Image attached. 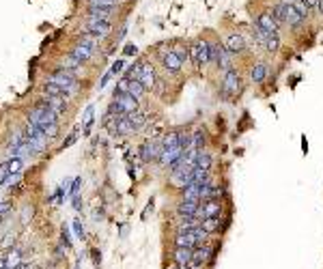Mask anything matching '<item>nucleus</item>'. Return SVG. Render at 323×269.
Instances as JSON below:
<instances>
[{
  "label": "nucleus",
  "mask_w": 323,
  "mask_h": 269,
  "mask_svg": "<svg viewBox=\"0 0 323 269\" xmlns=\"http://www.w3.org/2000/svg\"><path fill=\"white\" fill-rule=\"evenodd\" d=\"M237 56H235L233 52H228L226 47H224V52H222V56H220V65H218V71H222V74H226L228 69H233V67H237Z\"/></svg>",
  "instance_id": "nucleus-23"
},
{
  "label": "nucleus",
  "mask_w": 323,
  "mask_h": 269,
  "mask_svg": "<svg viewBox=\"0 0 323 269\" xmlns=\"http://www.w3.org/2000/svg\"><path fill=\"white\" fill-rule=\"evenodd\" d=\"M179 134H181V129H173V131H168V134H164V138H162V147H164V149H168V147L179 145Z\"/></svg>",
  "instance_id": "nucleus-33"
},
{
  "label": "nucleus",
  "mask_w": 323,
  "mask_h": 269,
  "mask_svg": "<svg viewBox=\"0 0 323 269\" xmlns=\"http://www.w3.org/2000/svg\"><path fill=\"white\" fill-rule=\"evenodd\" d=\"M0 269H7V263H4V256H0Z\"/></svg>",
  "instance_id": "nucleus-58"
},
{
  "label": "nucleus",
  "mask_w": 323,
  "mask_h": 269,
  "mask_svg": "<svg viewBox=\"0 0 323 269\" xmlns=\"http://www.w3.org/2000/svg\"><path fill=\"white\" fill-rule=\"evenodd\" d=\"M99 37H95V35H91V33H84V35H80L78 37V43H84V45H89V47H93V50L97 52V47H99Z\"/></svg>",
  "instance_id": "nucleus-34"
},
{
  "label": "nucleus",
  "mask_w": 323,
  "mask_h": 269,
  "mask_svg": "<svg viewBox=\"0 0 323 269\" xmlns=\"http://www.w3.org/2000/svg\"><path fill=\"white\" fill-rule=\"evenodd\" d=\"M0 202H2V200H0Z\"/></svg>",
  "instance_id": "nucleus-62"
},
{
  "label": "nucleus",
  "mask_w": 323,
  "mask_h": 269,
  "mask_svg": "<svg viewBox=\"0 0 323 269\" xmlns=\"http://www.w3.org/2000/svg\"><path fill=\"white\" fill-rule=\"evenodd\" d=\"M20 175H22V172H20ZM20 175H9L7 181H4L2 185H4V188H13V185L20 183Z\"/></svg>",
  "instance_id": "nucleus-49"
},
{
  "label": "nucleus",
  "mask_w": 323,
  "mask_h": 269,
  "mask_svg": "<svg viewBox=\"0 0 323 269\" xmlns=\"http://www.w3.org/2000/svg\"><path fill=\"white\" fill-rule=\"evenodd\" d=\"M317 2H319V0H306V4H308L310 9H315V7H317Z\"/></svg>",
  "instance_id": "nucleus-57"
},
{
  "label": "nucleus",
  "mask_w": 323,
  "mask_h": 269,
  "mask_svg": "<svg viewBox=\"0 0 323 269\" xmlns=\"http://www.w3.org/2000/svg\"><path fill=\"white\" fill-rule=\"evenodd\" d=\"M116 9L110 7H89L86 9V20H97V22H110Z\"/></svg>",
  "instance_id": "nucleus-14"
},
{
  "label": "nucleus",
  "mask_w": 323,
  "mask_h": 269,
  "mask_svg": "<svg viewBox=\"0 0 323 269\" xmlns=\"http://www.w3.org/2000/svg\"><path fill=\"white\" fill-rule=\"evenodd\" d=\"M89 7H110V9H119V0H86Z\"/></svg>",
  "instance_id": "nucleus-38"
},
{
  "label": "nucleus",
  "mask_w": 323,
  "mask_h": 269,
  "mask_svg": "<svg viewBox=\"0 0 323 269\" xmlns=\"http://www.w3.org/2000/svg\"><path fill=\"white\" fill-rule=\"evenodd\" d=\"M114 104L119 106L121 115H132V112L140 110V101L129 93H114Z\"/></svg>",
  "instance_id": "nucleus-7"
},
{
  "label": "nucleus",
  "mask_w": 323,
  "mask_h": 269,
  "mask_svg": "<svg viewBox=\"0 0 323 269\" xmlns=\"http://www.w3.org/2000/svg\"><path fill=\"white\" fill-rule=\"evenodd\" d=\"M116 127H119V136H134L138 131L127 118V115H116Z\"/></svg>",
  "instance_id": "nucleus-22"
},
{
  "label": "nucleus",
  "mask_w": 323,
  "mask_h": 269,
  "mask_svg": "<svg viewBox=\"0 0 323 269\" xmlns=\"http://www.w3.org/2000/svg\"><path fill=\"white\" fill-rule=\"evenodd\" d=\"M123 54H125V56H136V54H138V45L136 43H127L125 47H123Z\"/></svg>",
  "instance_id": "nucleus-47"
},
{
  "label": "nucleus",
  "mask_w": 323,
  "mask_h": 269,
  "mask_svg": "<svg viewBox=\"0 0 323 269\" xmlns=\"http://www.w3.org/2000/svg\"><path fill=\"white\" fill-rule=\"evenodd\" d=\"M73 231H75V235H78L80 239H84V229H82L80 220H73Z\"/></svg>",
  "instance_id": "nucleus-50"
},
{
  "label": "nucleus",
  "mask_w": 323,
  "mask_h": 269,
  "mask_svg": "<svg viewBox=\"0 0 323 269\" xmlns=\"http://www.w3.org/2000/svg\"><path fill=\"white\" fill-rule=\"evenodd\" d=\"M207 39H209V67L218 71L220 56H222V52H224V43H222L215 35H211V37H207Z\"/></svg>",
  "instance_id": "nucleus-9"
},
{
  "label": "nucleus",
  "mask_w": 323,
  "mask_h": 269,
  "mask_svg": "<svg viewBox=\"0 0 323 269\" xmlns=\"http://www.w3.org/2000/svg\"><path fill=\"white\" fill-rule=\"evenodd\" d=\"M224 47L228 52H233L235 56H244L246 52H248V45H246V35L239 33V31H231L224 37Z\"/></svg>",
  "instance_id": "nucleus-5"
},
{
  "label": "nucleus",
  "mask_w": 323,
  "mask_h": 269,
  "mask_svg": "<svg viewBox=\"0 0 323 269\" xmlns=\"http://www.w3.org/2000/svg\"><path fill=\"white\" fill-rule=\"evenodd\" d=\"M181 198H185V200H198V202H201V185L190 183L187 188L181 190Z\"/></svg>",
  "instance_id": "nucleus-27"
},
{
  "label": "nucleus",
  "mask_w": 323,
  "mask_h": 269,
  "mask_svg": "<svg viewBox=\"0 0 323 269\" xmlns=\"http://www.w3.org/2000/svg\"><path fill=\"white\" fill-rule=\"evenodd\" d=\"M45 104H48V108L56 116H63L65 110H67V99H63V97H48Z\"/></svg>",
  "instance_id": "nucleus-24"
},
{
  "label": "nucleus",
  "mask_w": 323,
  "mask_h": 269,
  "mask_svg": "<svg viewBox=\"0 0 323 269\" xmlns=\"http://www.w3.org/2000/svg\"><path fill=\"white\" fill-rule=\"evenodd\" d=\"M244 91V80H242V71L237 67L228 69L224 76H222L220 82V93L224 99H237Z\"/></svg>",
  "instance_id": "nucleus-1"
},
{
  "label": "nucleus",
  "mask_w": 323,
  "mask_h": 269,
  "mask_svg": "<svg viewBox=\"0 0 323 269\" xmlns=\"http://www.w3.org/2000/svg\"><path fill=\"white\" fill-rule=\"evenodd\" d=\"M183 153H185V149L181 147V145H175V147L164 149V151H162V157H160V164H162V166H170L175 159H179Z\"/></svg>",
  "instance_id": "nucleus-15"
},
{
  "label": "nucleus",
  "mask_w": 323,
  "mask_h": 269,
  "mask_svg": "<svg viewBox=\"0 0 323 269\" xmlns=\"http://www.w3.org/2000/svg\"><path fill=\"white\" fill-rule=\"evenodd\" d=\"M252 24H256L258 28H263V31L269 33V35H280V33H283V28H280V24L274 20V15H272V11H269V7L256 11V13L252 15Z\"/></svg>",
  "instance_id": "nucleus-4"
},
{
  "label": "nucleus",
  "mask_w": 323,
  "mask_h": 269,
  "mask_svg": "<svg viewBox=\"0 0 323 269\" xmlns=\"http://www.w3.org/2000/svg\"><path fill=\"white\" fill-rule=\"evenodd\" d=\"M162 69L166 71L168 76H179L181 71H183V63H181L179 56L173 52V47H170V52L166 56H162Z\"/></svg>",
  "instance_id": "nucleus-10"
},
{
  "label": "nucleus",
  "mask_w": 323,
  "mask_h": 269,
  "mask_svg": "<svg viewBox=\"0 0 323 269\" xmlns=\"http://www.w3.org/2000/svg\"><path fill=\"white\" fill-rule=\"evenodd\" d=\"M166 269H190V267H187V265H175V263H173V265L166 267Z\"/></svg>",
  "instance_id": "nucleus-56"
},
{
  "label": "nucleus",
  "mask_w": 323,
  "mask_h": 269,
  "mask_svg": "<svg viewBox=\"0 0 323 269\" xmlns=\"http://www.w3.org/2000/svg\"><path fill=\"white\" fill-rule=\"evenodd\" d=\"M41 131L48 136V140H52V138H56V134H58V125L56 123H50V125H45Z\"/></svg>",
  "instance_id": "nucleus-42"
},
{
  "label": "nucleus",
  "mask_w": 323,
  "mask_h": 269,
  "mask_svg": "<svg viewBox=\"0 0 323 269\" xmlns=\"http://www.w3.org/2000/svg\"><path fill=\"white\" fill-rule=\"evenodd\" d=\"M73 209H75V211H80V209H82V198H80V196H73Z\"/></svg>",
  "instance_id": "nucleus-53"
},
{
  "label": "nucleus",
  "mask_w": 323,
  "mask_h": 269,
  "mask_svg": "<svg viewBox=\"0 0 323 269\" xmlns=\"http://www.w3.org/2000/svg\"><path fill=\"white\" fill-rule=\"evenodd\" d=\"M48 82H52V84H58L65 93H69V95L78 91V80H75L73 71H69L67 67H58L56 71H52V74L48 76Z\"/></svg>",
  "instance_id": "nucleus-3"
},
{
  "label": "nucleus",
  "mask_w": 323,
  "mask_h": 269,
  "mask_svg": "<svg viewBox=\"0 0 323 269\" xmlns=\"http://www.w3.org/2000/svg\"><path fill=\"white\" fill-rule=\"evenodd\" d=\"M293 7H295V11H297V13L302 15L306 22L310 20V13H313V9H310L308 4H306V0H297V2H293Z\"/></svg>",
  "instance_id": "nucleus-37"
},
{
  "label": "nucleus",
  "mask_w": 323,
  "mask_h": 269,
  "mask_svg": "<svg viewBox=\"0 0 323 269\" xmlns=\"http://www.w3.org/2000/svg\"><path fill=\"white\" fill-rule=\"evenodd\" d=\"M0 224H2V213H0Z\"/></svg>",
  "instance_id": "nucleus-60"
},
{
  "label": "nucleus",
  "mask_w": 323,
  "mask_h": 269,
  "mask_svg": "<svg viewBox=\"0 0 323 269\" xmlns=\"http://www.w3.org/2000/svg\"><path fill=\"white\" fill-rule=\"evenodd\" d=\"M7 177H9V161H2L0 164V185L7 181Z\"/></svg>",
  "instance_id": "nucleus-46"
},
{
  "label": "nucleus",
  "mask_w": 323,
  "mask_h": 269,
  "mask_svg": "<svg viewBox=\"0 0 323 269\" xmlns=\"http://www.w3.org/2000/svg\"><path fill=\"white\" fill-rule=\"evenodd\" d=\"M192 252L194 250L190 248H173V263L175 265H190V261H192Z\"/></svg>",
  "instance_id": "nucleus-20"
},
{
  "label": "nucleus",
  "mask_w": 323,
  "mask_h": 269,
  "mask_svg": "<svg viewBox=\"0 0 323 269\" xmlns=\"http://www.w3.org/2000/svg\"><path fill=\"white\" fill-rule=\"evenodd\" d=\"M86 33L95 35L99 39H106L110 33H112V22H97V20H86Z\"/></svg>",
  "instance_id": "nucleus-11"
},
{
  "label": "nucleus",
  "mask_w": 323,
  "mask_h": 269,
  "mask_svg": "<svg viewBox=\"0 0 323 269\" xmlns=\"http://www.w3.org/2000/svg\"><path fill=\"white\" fill-rule=\"evenodd\" d=\"M302 151H304V153H308V140H306V136L302 138Z\"/></svg>",
  "instance_id": "nucleus-55"
},
{
  "label": "nucleus",
  "mask_w": 323,
  "mask_h": 269,
  "mask_svg": "<svg viewBox=\"0 0 323 269\" xmlns=\"http://www.w3.org/2000/svg\"><path fill=\"white\" fill-rule=\"evenodd\" d=\"M123 71H125V61L123 58H116L112 63V67H110V74L112 76H123Z\"/></svg>",
  "instance_id": "nucleus-40"
},
{
  "label": "nucleus",
  "mask_w": 323,
  "mask_h": 269,
  "mask_svg": "<svg viewBox=\"0 0 323 269\" xmlns=\"http://www.w3.org/2000/svg\"><path fill=\"white\" fill-rule=\"evenodd\" d=\"M4 263H7V269H17L22 265V252L20 250H9L4 254Z\"/></svg>",
  "instance_id": "nucleus-28"
},
{
  "label": "nucleus",
  "mask_w": 323,
  "mask_h": 269,
  "mask_svg": "<svg viewBox=\"0 0 323 269\" xmlns=\"http://www.w3.org/2000/svg\"><path fill=\"white\" fill-rule=\"evenodd\" d=\"M190 61L196 71H201L209 65V39L207 37H196L190 43Z\"/></svg>",
  "instance_id": "nucleus-2"
},
{
  "label": "nucleus",
  "mask_w": 323,
  "mask_h": 269,
  "mask_svg": "<svg viewBox=\"0 0 323 269\" xmlns=\"http://www.w3.org/2000/svg\"><path fill=\"white\" fill-rule=\"evenodd\" d=\"M313 11H315V13H317V15H319L321 20H323V0H319V2H317V7H315Z\"/></svg>",
  "instance_id": "nucleus-52"
},
{
  "label": "nucleus",
  "mask_w": 323,
  "mask_h": 269,
  "mask_svg": "<svg viewBox=\"0 0 323 269\" xmlns=\"http://www.w3.org/2000/svg\"><path fill=\"white\" fill-rule=\"evenodd\" d=\"M280 45H283V39H280V35H269L267 43H265V52L267 54H278L280 52Z\"/></svg>",
  "instance_id": "nucleus-32"
},
{
  "label": "nucleus",
  "mask_w": 323,
  "mask_h": 269,
  "mask_svg": "<svg viewBox=\"0 0 323 269\" xmlns=\"http://www.w3.org/2000/svg\"><path fill=\"white\" fill-rule=\"evenodd\" d=\"M20 172H22V159L11 157L9 159V175H20Z\"/></svg>",
  "instance_id": "nucleus-39"
},
{
  "label": "nucleus",
  "mask_w": 323,
  "mask_h": 269,
  "mask_svg": "<svg viewBox=\"0 0 323 269\" xmlns=\"http://www.w3.org/2000/svg\"><path fill=\"white\" fill-rule=\"evenodd\" d=\"M162 138H151V140H144L143 147H140V153H143V159L146 164H151V161H160L162 157Z\"/></svg>",
  "instance_id": "nucleus-6"
},
{
  "label": "nucleus",
  "mask_w": 323,
  "mask_h": 269,
  "mask_svg": "<svg viewBox=\"0 0 323 269\" xmlns=\"http://www.w3.org/2000/svg\"><path fill=\"white\" fill-rule=\"evenodd\" d=\"M201 207H203V220L222 218V213H224V200H205L201 202Z\"/></svg>",
  "instance_id": "nucleus-13"
},
{
  "label": "nucleus",
  "mask_w": 323,
  "mask_h": 269,
  "mask_svg": "<svg viewBox=\"0 0 323 269\" xmlns=\"http://www.w3.org/2000/svg\"><path fill=\"white\" fill-rule=\"evenodd\" d=\"M114 93H129V80L121 77V80L116 82V91H114Z\"/></svg>",
  "instance_id": "nucleus-45"
},
{
  "label": "nucleus",
  "mask_w": 323,
  "mask_h": 269,
  "mask_svg": "<svg viewBox=\"0 0 323 269\" xmlns=\"http://www.w3.org/2000/svg\"><path fill=\"white\" fill-rule=\"evenodd\" d=\"M201 209V202L198 200H185L181 198L177 205V215H196V211Z\"/></svg>",
  "instance_id": "nucleus-21"
},
{
  "label": "nucleus",
  "mask_w": 323,
  "mask_h": 269,
  "mask_svg": "<svg viewBox=\"0 0 323 269\" xmlns=\"http://www.w3.org/2000/svg\"><path fill=\"white\" fill-rule=\"evenodd\" d=\"M110 77H112V74H110V71H106V74L102 76V80H99V91H104L106 84H108V80H110Z\"/></svg>",
  "instance_id": "nucleus-51"
},
{
  "label": "nucleus",
  "mask_w": 323,
  "mask_h": 269,
  "mask_svg": "<svg viewBox=\"0 0 323 269\" xmlns=\"http://www.w3.org/2000/svg\"><path fill=\"white\" fill-rule=\"evenodd\" d=\"M192 149H196V151H205L207 149V131L203 127L192 134Z\"/></svg>",
  "instance_id": "nucleus-25"
},
{
  "label": "nucleus",
  "mask_w": 323,
  "mask_h": 269,
  "mask_svg": "<svg viewBox=\"0 0 323 269\" xmlns=\"http://www.w3.org/2000/svg\"><path fill=\"white\" fill-rule=\"evenodd\" d=\"M43 93L48 95V97H63V99H67V97H69V93H65L61 86H58V84H52V82H45Z\"/></svg>",
  "instance_id": "nucleus-31"
},
{
  "label": "nucleus",
  "mask_w": 323,
  "mask_h": 269,
  "mask_svg": "<svg viewBox=\"0 0 323 269\" xmlns=\"http://www.w3.org/2000/svg\"><path fill=\"white\" fill-rule=\"evenodd\" d=\"M93 54H95V50H93V47H89V45H84V43H75V47L72 50V56L75 58V61H80V63L91 61Z\"/></svg>",
  "instance_id": "nucleus-19"
},
{
  "label": "nucleus",
  "mask_w": 323,
  "mask_h": 269,
  "mask_svg": "<svg viewBox=\"0 0 323 269\" xmlns=\"http://www.w3.org/2000/svg\"><path fill=\"white\" fill-rule=\"evenodd\" d=\"M80 185H82V177H75L73 181H72V185H69V192H67V196H78V192H80Z\"/></svg>",
  "instance_id": "nucleus-43"
},
{
  "label": "nucleus",
  "mask_w": 323,
  "mask_h": 269,
  "mask_svg": "<svg viewBox=\"0 0 323 269\" xmlns=\"http://www.w3.org/2000/svg\"><path fill=\"white\" fill-rule=\"evenodd\" d=\"M129 95H134V97L140 101V99H143L144 95H146V88L140 84L138 80H132V82H129Z\"/></svg>",
  "instance_id": "nucleus-35"
},
{
  "label": "nucleus",
  "mask_w": 323,
  "mask_h": 269,
  "mask_svg": "<svg viewBox=\"0 0 323 269\" xmlns=\"http://www.w3.org/2000/svg\"><path fill=\"white\" fill-rule=\"evenodd\" d=\"M211 166H214V157L211 153L205 149V151H198V157H196V168L198 170H207L211 172Z\"/></svg>",
  "instance_id": "nucleus-26"
},
{
  "label": "nucleus",
  "mask_w": 323,
  "mask_h": 269,
  "mask_svg": "<svg viewBox=\"0 0 323 269\" xmlns=\"http://www.w3.org/2000/svg\"><path fill=\"white\" fill-rule=\"evenodd\" d=\"M73 269H80V263H78V265H75V267H73Z\"/></svg>",
  "instance_id": "nucleus-61"
},
{
  "label": "nucleus",
  "mask_w": 323,
  "mask_h": 269,
  "mask_svg": "<svg viewBox=\"0 0 323 269\" xmlns=\"http://www.w3.org/2000/svg\"><path fill=\"white\" fill-rule=\"evenodd\" d=\"M13 243H15V235H13V232H9V235L2 237V241H0V248H2V250H9L11 246H13Z\"/></svg>",
  "instance_id": "nucleus-44"
},
{
  "label": "nucleus",
  "mask_w": 323,
  "mask_h": 269,
  "mask_svg": "<svg viewBox=\"0 0 323 269\" xmlns=\"http://www.w3.org/2000/svg\"><path fill=\"white\" fill-rule=\"evenodd\" d=\"M17 269H31V267H28V265H26V263H22V265H20V267H17Z\"/></svg>",
  "instance_id": "nucleus-59"
},
{
  "label": "nucleus",
  "mask_w": 323,
  "mask_h": 269,
  "mask_svg": "<svg viewBox=\"0 0 323 269\" xmlns=\"http://www.w3.org/2000/svg\"><path fill=\"white\" fill-rule=\"evenodd\" d=\"M9 209H11V202H0V213H7L9 211Z\"/></svg>",
  "instance_id": "nucleus-54"
},
{
  "label": "nucleus",
  "mask_w": 323,
  "mask_h": 269,
  "mask_svg": "<svg viewBox=\"0 0 323 269\" xmlns=\"http://www.w3.org/2000/svg\"><path fill=\"white\" fill-rule=\"evenodd\" d=\"M127 118L132 121V125L136 129H143L146 123H149V118H146V112H143V110H136V112H132V115H127Z\"/></svg>",
  "instance_id": "nucleus-30"
},
{
  "label": "nucleus",
  "mask_w": 323,
  "mask_h": 269,
  "mask_svg": "<svg viewBox=\"0 0 323 269\" xmlns=\"http://www.w3.org/2000/svg\"><path fill=\"white\" fill-rule=\"evenodd\" d=\"M65 63L69 65V67H67L69 71H73V69H80V67H82V63H80V61H75V58L72 56V54H69V56H67V61H65Z\"/></svg>",
  "instance_id": "nucleus-48"
},
{
  "label": "nucleus",
  "mask_w": 323,
  "mask_h": 269,
  "mask_svg": "<svg viewBox=\"0 0 323 269\" xmlns=\"http://www.w3.org/2000/svg\"><path fill=\"white\" fill-rule=\"evenodd\" d=\"M33 213H35V209L33 205H24V209H22V224H28L33 220Z\"/></svg>",
  "instance_id": "nucleus-41"
},
{
  "label": "nucleus",
  "mask_w": 323,
  "mask_h": 269,
  "mask_svg": "<svg viewBox=\"0 0 323 269\" xmlns=\"http://www.w3.org/2000/svg\"><path fill=\"white\" fill-rule=\"evenodd\" d=\"M269 76V65L265 61H254L250 65V71H248V77H250V84H263Z\"/></svg>",
  "instance_id": "nucleus-8"
},
{
  "label": "nucleus",
  "mask_w": 323,
  "mask_h": 269,
  "mask_svg": "<svg viewBox=\"0 0 323 269\" xmlns=\"http://www.w3.org/2000/svg\"><path fill=\"white\" fill-rule=\"evenodd\" d=\"M173 246L175 248H190V250H194V248H196V237L192 235V231L177 232V235L173 237Z\"/></svg>",
  "instance_id": "nucleus-16"
},
{
  "label": "nucleus",
  "mask_w": 323,
  "mask_h": 269,
  "mask_svg": "<svg viewBox=\"0 0 323 269\" xmlns=\"http://www.w3.org/2000/svg\"><path fill=\"white\" fill-rule=\"evenodd\" d=\"M214 252H215V250H214V248H211L209 243H207V246L194 248L192 259H194V261H198V263H201V265H209V263L214 261Z\"/></svg>",
  "instance_id": "nucleus-18"
},
{
  "label": "nucleus",
  "mask_w": 323,
  "mask_h": 269,
  "mask_svg": "<svg viewBox=\"0 0 323 269\" xmlns=\"http://www.w3.org/2000/svg\"><path fill=\"white\" fill-rule=\"evenodd\" d=\"M226 224H228V220H222V218H205L201 226L209 232V235H218V232L224 231Z\"/></svg>",
  "instance_id": "nucleus-17"
},
{
  "label": "nucleus",
  "mask_w": 323,
  "mask_h": 269,
  "mask_svg": "<svg viewBox=\"0 0 323 269\" xmlns=\"http://www.w3.org/2000/svg\"><path fill=\"white\" fill-rule=\"evenodd\" d=\"M173 52L179 56V61L183 63V67L187 63H192L190 61V43H177V45H173Z\"/></svg>",
  "instance_id": "nucleus-29"
},
{
  "label": "nucleus",
  "mask_w": 323,
  "mask_h": 269,
  "mask_svg": "<svg viewBox=\"0 0 323 269\" xmlns=\"http://www.w3.org/2000/svg\"><path fill=\"white\" fill-rule=\"evenodd\" d=\"M93 115H95V106H86L84 115H82V125H84V134H89L91 125H93Z\"/></svg>",
  "instance_id": "nucleus-36"
},
{
  "label": "nucleus",
  "mask_w": 323,
  "mask_h": 269,
  "mask_svg": "<svg viewBox=\"0 0 323 269\" xmlns=\"http://www.w3.org/2000/svg\"><path fill=\"white\" fill-rule=\"evenodd\" d=\"M138 82L146 88V91H153V88H155V82H157V76H155L153 65L143 63V67H140V76H138Z\"/></svg>",
  "instance_id": "nucleus-12"
}]
</instances>
